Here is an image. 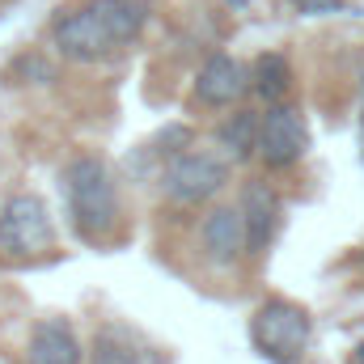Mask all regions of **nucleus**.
<instances>
[{
	"label": "nucleus",
	"mask_w": 364,
	"mask_h": 364,
	"mask_svg": "<svg viewBox=\"0 0 364 364\" xmlns=\"http://www.w3.org/2000/svg\"><path fill=\"white\" fill-rule=\"evenodd\" d=\"M149 26V9L144 4H127V0H93L81 4L73 13H64L51 30L55 38V51L64 60H77V64H93V60H106L114 55L119 47L136 43Z\"/></svg>",
	"instance_id": "1"
},
{
	"label": "nucleus",
	"mask_w": 364,
	"mask_h": 364,
	"mask_svg": "<svg viewBox=\"0 0 364 364\" xmlns=\"http://www.w3.org/2000/svg\"><path fill=\"white\" fill-rule=\"evenodd\" d=\"M127 4H144V9H149V4H153V0H127Z\"/></svg>",
	"instance_id": "15"
},
{
	"label": "nucleus",
	"mask_w": 364,
	"mask_h": 364,
	"mask_svg": "<svg viewBox=\"0 0 364 364\" xmlns=\"http://www.w3.org/2000/svg\"><path fill=\"white\" fill-rule=\"evenodd\" d=\"M279 195L267 182H246L242 186V220H246V255H263L279 229Z\"/></svg>",
	"instance_id": "9"
},
{
	"label": "nucleus",
	"mask_w": 364,
	"mask_h": 364,
	"mask_svg": "<svg viewBox=\"0 0 364 364\" xmlns=\"http://www.w3.org/2000/svg\"><path fill=\"white\" fill-rule=\"evenodd\" d=\"M81 343H77V331L64 322V318H43L34 331H30V343H26V364H81Z\"/></svg>",
	"instance_id": "10"
},
{
	"label": "nucleus",
	"mask_w": 364,
	"mask_h": 364,
	"mask_svg": "<svg viewBox=\"0 0 364 364\" xmlns=\"http://www.w3.org/2000/svg\"><path fill=\"white\" fill-rule=\"evenodd\" d=\"M229 182V157H216L208 149H182L161 170V195L170 203H203Z\"/></svg>",
	"instance_id": "4"
},
{
	"label": "nucleus",
	"mask_w": 364,
	"mask_h": 364,
	"mask_svg": "<svg viewBox=\"0 0 364 364\" xmlns=\"http://www.w3.org/2000/svg\"><path fill=\"white\" fill-rule=\"evenodd\" d=\"M246 90H250L246 64L233 60V55H225V51H216V55L199 68V77H195V102H199V106H233Z\"/></svg>",
	"instance_id": "8"
},
{
	"label": "nucleus",
	"mask_w": 364,
	"mask_h": 364,
	"mask_svg": "<svg viewBox=\"0 0 364 364\" xmlns=\"http://www.w3.org/2000/svg\"><path fill=\"white\" fill-rule=\"evenodd\" d=\"M55 242L47 203L38 195H13L0 208V250L9 255H38Z\"/></svg>",
	"instance_id": "5"
},
{
	"label": "nucleus",
	"mask_w": 364,
	"mask_h": 364,
	"mask_svg": "<svg viewBox=\"0 0 364 364\" xmlns=\"http://www.w3.org/2000/svg\"><path fill=\"white\" fill-rule=\"evenodd\" d=\"M64 195L73 229L85 242H106L119 225V191L102 157H73L64 170Z\"/></svg>",
	"instance_id": "2"
},
{
	"label": "nucleus",
	"mask_w": 364,
	"mask_h": 364,
	"mask_svg": "<svg viewBox=\"0 0 364 364\" xmlns=\"http://www.w3.org/2000/svg\"><path fill=\"white\" fill-rule=\"evenodd\" d=\"M93 364H161V356L136 331H127L119 322H106L93 335Z\"/></svg>",
	"instance_id": "11"
},
{
	"label": "nucleus",
	"mask_w": 364,
	"mask_h": 364,
	"mask_svg": "<svg viewBox=\"0 0 364 364\" xmlns=\"http://www.w3.org/2000/svg\"><path fill=\"white\" fill-rule=\"evenodd\" d=\"M199 242H203V255L216 263V267H229L246 255V220H242V208H212L199 225Z\"/></svg>",
	"instance_id": "7"
},
{
	"label": "nucleus",
	"mask_w": 364,
	"mask_h": 364,
	"mask_svg": "<svg viewBox=\"0 0 364 364\" xmlns=\"http://www.w3.org/2000/svg\"><path fill=\"white\" fill-rule=\"evenodd\" d=\"M250 90L259 93L263 102H279L284 93L292 90V64L279 51H263L250 68Z\"/></svg>",
	"instance_id": "13"
},
{
	"label": "nucleus",
	"mask_w": 364,
	"mask_h": 364,
	"mask_svg": "<svg viewBox=\"0 0 364 364\" xmlns=\"http://www.w3.org/2000/svg\"><path fill=\"white\" fill-rule=\"evenodd\" d=\"M250 339L272 364H296L309 348V314L284 296H272L255 309Z\"/></svg>",
	"instance_id": "3"
},
{
	"label": "nucleus",
	"mask_w": 364,
	"mask_h": 364,
	"mask_svg": "<svg viewBox=\"0 0 364 364\" xmlns=\"http://www.w3.org/2000/svg\"><path fill=\"white\" fill-rule=\"evenodd\" d=\"M259 123H263V114H255V110H233L229 119H220V127H216L220 153H225L229 161H250V157H259Z\"/></svg>",
	"instance_id": "12"
},
{
	"label": "nucleus",
	"mask_w": 364,
	"mask_h": 364,
	"mask_svg": "<svg viewBox=\"0 0 364 364\" xmlns=\"http://www.w3.org/2000/svg\"><path fill=\"white\" fill-rule=\"evenodd\" d=\"M296 13H305V17H326V13H356V4H348V0H288Z\"/></svg>",
	"instance_id": "14"
},
{
	"label": "nucleus",
	"mask_w": 364,
	"mask_h": 364,
	"mask_svg": "<svg viewBox=\"0 0 364 364\" xmlns=\"http://www.w3.org/2000/svg\"><path fill=\"white\" fill-rule=\"evenodd\" d=\"M309 149V127H305V114L296 106H284L272 102L263 123H259V157L263 166L284 170V166H296Z\"/></svg>",
	"instance_id": "6"
}]
</instances>
